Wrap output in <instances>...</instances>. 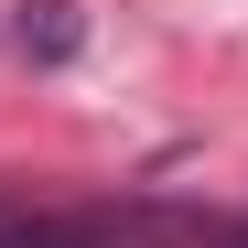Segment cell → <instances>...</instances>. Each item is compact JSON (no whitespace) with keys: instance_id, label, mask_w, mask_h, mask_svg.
Here are the masks:
<instances>
[{"instance_id":"obj_1","label":"cell","mask_w":248,"mask_h":248,"mask_svg":"<svg viewBox=\"0 0 248 248\" xmlns=\"http://www.w3.org/2000/svg\"><path fill=\"white\" fill-rule=\"evenodd\" d=\"M0 248H248V216L216 205H162V194H22L0 184Z\"/></svg>"},{"instance_id":"obj_2","label":"cell","mask_w":248,"mask_h":248,"mask_svg":"<svg viewBox=\"0 0 248 248\" xmlns=\"http://www.w3.org/2000/svg\"><path fill=\"white\" fill-rule=\"evenodd\" d=\"M76 44H87V11H76V0H11V54L76 65Z\"/></svg>"}]
</instances>
